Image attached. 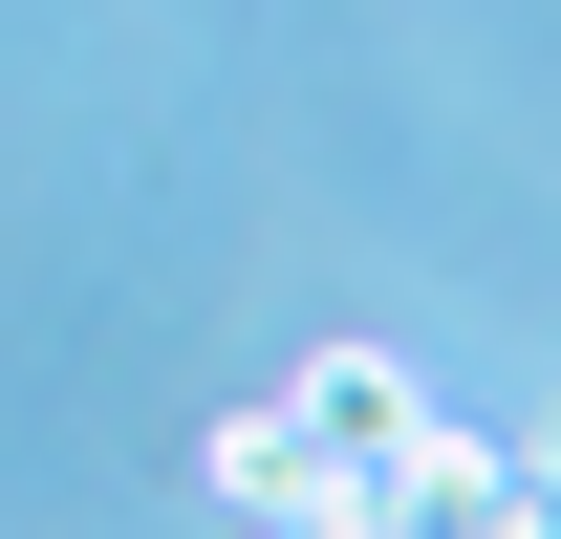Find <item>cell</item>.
Returning a JSON list of instances; mask_svg holds the SVG:
<instances>
[{
	"instance_id": "obj_1",
	"label": "cell",
	"mask_w": 561,
	"mask_h": 539,
	"mask_svg": "<svg viewBox=\"0 0 561 539\" xmlns=\"http://www.w3.org/2000/svg\"><path fill=\"white\" fill-rule=\"evenodd\" d=\"M346 474H367V454H324L302 410H238V432H216V496H238V518H260V539H280V518H324Z\"/></svg>"
},
{
	"instance_id": "obj_3",
	"label": "cell",
	"mask_w": 561,
	"mask_h": 539,
	"mask_svg": "<svg viewBox=\"0 0 561 539\" xmlns=\"http://www.w3.org/2000/svg\"><path fill=\"white\" fill-rule=\"evenodd\" d=\"M432 539H561V454H496L476 496H432Z\"/></svg>"
},
{
	"instance_id": "obj_2",
	"label": "cell",
	"mask_w": 561,
	"mask_h": 539,
	"mask_svg": "<svg viewBox=\"0 0 561 539\" xmlns=\"http://www.w3.org/2000/svg\"><path fill=\"white\" fill-rule=\"evenodd\" d=\"M280 410H302V432H324V454H367V474H389V454H411V367H389V345H324V367H302V389H280Z\"/></svg>"
},
{
	"instance_id": "obj_4",
	"label": "cell",
	"mask_w": 561,
	"mask_h": 539,
	"mask_svg": "<svg viewBox=\"0 0 561 539\" xmlns=\"http://www.w3.org/2000/svg\"><path fill=\"white\" fill-rule=\"evenodd\" d=\"M280 539H432V518H411V496H389V474H346L324 518H280Z\"/></svg>"
}]
</instances>
